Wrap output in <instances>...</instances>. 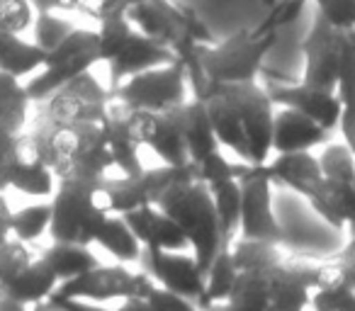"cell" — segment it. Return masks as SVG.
<instances>
[{
  "label": "cell",
  "instance_id": "obj_51",
  "mask_svg": "<svg viewBox=\"0 0 355 311\" xmlns=\"http://www.w3.org/2000/svg\"><path fill=\"white\" fill-rule=\"evenodd\" d=\"M338 129H340V136H343V143L355 156V109L353 112H340Z\"/></svg>",
  "mask_w": 355,
  "mask_h": 311
},
{
  "label": "cell",
  "instance_id": "obj_25",
  "mask_svg": "<svg viewBox=\"0 0 355 311\" xmlns=\"http://www.w3.org/2000/svg\"><path fill=\"white\" fill-rule=\"evenodd\" d=\"M56 287H59V277L51 270L49 263L40 256L30 263V267L6 292H0V296H10V299L20 301L25 306H35L42 304V301H49Z\"/></svg>",
  "mask_w": 355,
  "mask_h": 311
},
{
  "label": "cell",
  "instance_id": "obj_4",
  "mask_svg": "<svg viewBox=\"0 0 355 311\" xmlns=\"http://www.w3.org/2000/svg\"><path fill=\"white\" fill-rule=\"evenodd\" d=\"M124 15L144 37L173 49L175 56L195 44H214L205 22L190 8L173 0H139Z\"/></svg>",
  "mask_w": 355,
  "mask_h": 311
},
{
  "label": "cell",
  "instance_id": "obj_8",
  "mask_svg": "<svg viewBox=\"0 0 355 311\" xmlns=\"http://www.w3.org/2000/svg\"><path fill=\"white\" fill-rule=\"evenodd\" d=\"M110 100H117L134 109H148V112H163V109L185 103L188 75H185L183 61L175 59L173 64L132 75L110 90Z\"/></svg>",
  "mask_w": 355,
  "mask_h": 311
},
{
  "label": "cell",
  "instance_id": "obj_22",
  "mask_svg": "<svg viewBox=\"0 0 355 311\" xmlns=\"http://www.w3.org/2000/svg\"><path fill=\"white\" fill-rule=\"evenodd\" d=\"M329 136V129L292 107H282L272 119V151L275 153L311 151L314 146L326 143Z\"/></svg>",
  "mask_w": 355,
  "mask_h": 311
},
{
  "label": "cell",
  "instance_id": "obj_54",
  "mask_svg": "<svg viewBox=\"0 0 355 311\" xmlns=\"http://www.w3.org/2000/svg\"><path fill=\"white\" fill-rule=\"evenodd\" d=\"M348 233L350 236H355V183H353V209H350V217H348Z\"/></svg>",
  "mask_w": 355,
  "mask_h": 311
},
{
  "label": "cell",
  "instance_id": "obj_23",
  "mask_svg": "<svg viewBox=\"0 0 355 311\" xmlns=\"http://www.w3.org/2000/svg\"><path fill=\"white\" fill-rule=\"evenodd\" d=\"M180 124H183V136L188 143L190 163H200L214 151H219V139L214 134L212 119L202 100L193 98L180 105Z\"/></svg>",
  "mask_w": 355,
  "mask_h": 311
},
{
  "label": "cell",
  "instance_id": "obj_15",
  "mask_svg": "<svg viewBox=\"0 0 355 311\" xmlns=\"http://www.w3.org/2000/svg\"><path fill=\"white\" fill-rule=\"evenodd\" d=\"M266 93L270 95L272 105L277 107H292L297 112L311 117L316 124H321L324 129L334 132L340 122V112H343V105H340L338 95L329 93V90L311 88L306 83H266L263 85Z\"/></svg>",
  "mask_w": 355,
  "mask_h": 311
},
{
  "label": "cell",
  "instance_id": "obj_9",
  "mask_svg": "<svg viewBox=\"0 0 355 311\" xmlns=\"http://www.w3.org/2000/svg\"><path fill=\"white\" fill-rule=\"evenodd\" d=\"M239 185H241V231H239V238L280 246L285 241V231L272 212V180L263 173L261 166L239 161Z\"/></svg>",
  "mask_w": 355,
  "mask_h": 311
},
{
  "label": "cell",
  "instance_id": "obj_26",
  "mask_svg": "<svg viewBox=\"0 0 355 311\" xmlns=\"http://www.w3.org/2000/svg\"><path fill=\"white\" fill-rule=\"evenodd\" d=\"M46 51L35 42H25L20 35L0 32V71L25 78L37 69H44Z\"/></svg>",
  "mask_w": 355,
  "mask_h": 311
},
{
  "label": "cell",
  "instance_id": "obj_20",
  "mask_svg": "<svg viewBox=\"0 0 355 311\" xmlns=\"http://www.w3.org/2000/svg\"><path fill=\"white\" fill-rule=\"evenodd\" d=\"M178 56L173 49L168 46H161L158 42L148 39L144 37L141 32H134V37L127 42L122 51L114 56L112 61H107L110 66V88H117L119 83H124L127 78L137 73H144L148 69H158V66H166V64H173Z\"/></svg>",
  "mask_w": 355,
  "mask_h": 311
},
{
  "label": "cell",
  "instance_id": "obj_41",
  "mask_svg": "<svg viewBox=\"0 0 355 311\" xmlns=\"http://www.w3.org/2000/svg\"><path fill=\"white\" fill-rule=\"evenodd\" d=\"M314 3L316 15L324 17L334 30H355V0H309Z\"/></svg>",
  "mask_w": 355,
  "mask_h": 311
},
{
  "label": "cell",
  "instance_id": "obj_42",
  "mask_svg": "<svg viewBox=\"0 0 355 311\" xmlns=\"http://www.w3.org/2000/svg\"><path fill=\"white\" fill-rule=\"evenodd\" d=\"M195 166V175L198 180L207 185H217V183H224V180H232L236 178L239 180V161L232 163L222 156V151H214L212 156H207L205 161L200 163H193Z\"/></svg>",
  "mask_w": 355,
  "mask_h": 311
},
{
  "label": "cell",
  "instance_id": "obj_35",
  "mask_svg": "<svg viewBox=\"0 0 355 311\" xmlns=\"http://www.w3.org/2000/svg\"><path fill=\"white\" fill-rule=\"evenodd\" d=\"M51 224V202H37L12 212V236L17 241H35L44 231H49Z\"/></svg>",
  "mask_w": 355,
  "mask_h": 311
},
{
  "label": "cell",
  "instance_id": "obj_52",
  "mask_svg": "<svg viewBox=\"0 0 355 311\" xmlns=\"http://www.w3.org/2000/svg\"><path fill=\"white\" fill-rule=\"evenodd\" d=\"M117 311H151V309H148L146 299H141V296H129V299H122Z\"/></svg>",
  "mask_w": 355,
  "mask_h": 311
},
{
  "label": "cell",
  "instance_id": "obj_29",
  "mask_svg": "<svg viewBox=\"0 0 355 311\" xmlns=\"http://www.w3.org/2000/svg\"><path fill=\"white\" fill-rule=\"evenodd\" d=\"M314 290H348L355 292V236L329 260L316 263Z\"/></svg>",
  "mask_w": 355,
  "mask_h": 311
},
{
  "label": "cell",
  "instance_id": "obj_28",
  "mask_svg": "<svg viewBox=\"0 0 355 311\" xmlns=\"http://www.w3.org/2000/svg\"><path fill=\"white\" fill-rule=\"evenodd\" d=\"M46 263L51 265V270L56 272L59 282L73 280V277L88 272L90 267L98 265V258L93 256L90 246H80V243H69V241H54L44 253H42Z\"/></svg>",
  "mask_w": 355,
  "mask_h": 311
},
{
  "label": "cell",
  "instance_id": "obj_50",
  "mask_svg": "<svg viewBox=\"0 0 355 311\" xmlns=\"http://www.w3.org/2000/svg\"><path fill=\"white\" fill-rule=\"evenodd\" d=\"M49 304L61 311H110L98 306V301H88V299H56L49 301Z\"/></svg>",
  "mask_w": 355,
  "mask_h": 311
},
{
  "label": "cell",
  "instance_id": "obj_44",
  "mask_svg": "<svg viewBox=\"0 0 355 311\" xmlns=\"http://www.w3.org/2000/svg\"><path fill=\"white\" fill-rule=\"evenodd\" d=\"M17 170V134L0 124V193L10 190Z\"/></svg>",
  "mask_w": 355,
  "mask_h": 311
},
{
  "label": "cell",
  "instance_id": "obj_39",
  "mask_svg": "<svg viewBox=\"0 0 355 311\" xmlns=\"http://www.w3.org/2000/svg\"><path fill=\"white\" fill-rule=\"evenodd\" d=\"M321 170L326 178L355 183V156L345 143H329L319 156Z\"/></svg>",
  "mask_w": 355,
  "mask_h": 311
},
{
  "label": "cell",
  "instance_id": "obj_49",
  "mask_svg": "<svg viewBox=\"0 0 355 311\" xmlns=\"http://www.w3.org/2000/svg\"><path fill=\"white\" fill-rule=\"evenodd\" d=\"M12 236V209L6 199V193H0V246L10 241Z\"/></svg>",
  "mask_w": 355,
  "mask_h": 311
},
{
  "label": "cell",
  "instance_id": "obj_17",
  "mask_svg": "<svg viewBox=\"0 0 355 311\" xmlns=\"http://www.w3.org/2000/svg\"><path fill=\"white\" fill-rule=\"evenodd\" d=\"M127 226L134 231L144 248H161V251H190V241L180 224L173 222L166 212L156 207V204H144L132 212L122 214Z\"/></svg>",
  "mask_w": 355,
  "mask_h": 311
},
{
  "label": "cell",
  "instance_id": "obj_21",
  "mask_svg": "<svg viewBox=\"0 0 355 311\" xmlns=\"http://www.w3.org/2000/svg\"><path fill=\"white\" fill-rule=\"evenodd\" d=\"M261 170L277 185L295 190L302 197H309L316 190V185L324 178L319 156L311 151H292V153H277L275 159H268L261 163Z\"/></svg>",
  "mask_w": 355,
  "mask_h": 311
},
{
  "label": "cell",
  "instance_id": "obj_27",
  "mask_svg": "<svg viewBox=\"0 0 355 311\" xmlns=\"http://www.w3.org/2000/svg\"><path fill=\"white\" fill-rule=\"evenodd\" d=\"M209 190H212L219 219V233H222L219 246H232L239 238V231H241V185H239L236 178H232L224 180V183L209 185Z\"/></svg>",
  "mask_w": 355,
  "mask_h": 311
},
{
  "label": "cell",
  "instance_id": "obj_3",
  "mask_svg": "<svg viewBox=\"0 0 355 311\" xmlns=\"http://www.w3.org/2000/svg\"><path fill=\"white\" fill-rule=\"evenodd\" d=\"M103 178L85 173H64L56 178V193L51 197V241H69L90 246L95 243L103 222L110 217L95 204V188Z\"/></svg>",
  "mask_w": 355,
  "mask_h": 311
},
{
  "label": "cell",
  "instance_id": "obj_32",
  "mask_svg": "<svg viewBox=\"0 0 355 311\" xmlns=\"http://www.w3.org/2000/svg\"><path fill=\"white\" fill-rule=\"evenodd\" d=\"M234 246V243H232ZM232 246H219L217 256L212 258L209 267L205 270V294L200 299V311H205L209 304L224 301L232 292L236 267H234V251Z\"/></svg>",
  "mask_w": 355,
  "mask_h": 311
},
{
  "label": "cell",
  "instance_id": "obj_53",
  "mask_svg": "<svg viewBox=\"0 0 355 311\" xmlns=\"http://www.w3.org/2000/svg\"><path fill=\"white\" fill-rule=\"evenodd\" d=\"M0 311H30V306L10 299V296H0Z\"/></svg>",
  "mask_w": 355,
  "mask_h": 311
},
{
  "label": "cell",
  "instance_id": "obj_14",
  "mask_svg": "<svg viewBox=\"0 0 355 311\" xmlns=\"http://www.w3.org/2000/svg\"><path fill=\"white\" fill-rule=\"evenodd\" d=\"M340 46H343V32L334 30L324 17L314 15V25L306 32L302 54H304V75L302 83L311 88L336 93L338 85V66H340Z\"/></svg>",
  "mask_w": 355,
  "mask_h": 311
},
{
  "label": "cell",
  "instance_id": "obj_13",
  "mask_svg": "<svg viewBox=\"0 0 355 311\" xmlns=\"http://www.w3.org/2000/svg\"><path fill=\"white\" fill-rule=\"evenodd\" d=\"M232 95L239 105L243 132L248 139L251 163L261 166L270 159L272 153V119H275V105L263 85L253 83H229Z\"/></svg>",
  "mask_w": 355,
  "mask_h": 311
},
{
  "label": "cell",
  "instance_id": "obj_16",
  "mask_svg": "<svg viewBox=\"0 0 355 311\" xmlns=\"http://www.w3.org/2000/svg\"><path fill=\"white\" fill-rule=\"evenodd\" d=\"M207 114L212 119L214 134L219 139V146H227L236 153V159L243 163H251V151H248V139L243 132L239 105L232 95L229 83H212L207 95L202 98Z\"/></svg>",
  "mask_w": 355,
  "mask_h": 311
},
{
  "label": "cell",
  "instance_id": "obj_2",
  "mask_svg": "<svg viewBox=\"0 0 355 311\" xmlns=\"http://www.w3.org/2000/svg\"><path fill=\"white\" fill-rule=\"evenodd\" d=\"M156 207L166 212L173 222L180 224L190 241V251L198 258L200 267L207 270L212 258L217 256L222 233H219L217 207H214L212 190L198 178H185L168 188L156 199Z\"/></svg>",
  "mask_w": 355,
  "mask_h": 311
},
{
  "label": "cell",
  "instance_id": "obj_12",
  "mask_svg": "<svg viewBox=\"0 0 355 311\" xmlns=\"http://www.w3.org/2000/svg\"><path fill=\"white\" fill-rule=\"evenodd\" d=\"M107 146L112 153L114 168L122 175L144 173L139 161V148L144 146V127H146V109H134L117 100H110L107 114L103 119Z\"/></svg>",
  "mask_w": 355,
  "mask_h": 311
},
{
  "label": "cell",
  "instance_id": "obj_37",
  "mask_svg": "<svg viewBox=\"0 0 355 311\" xmlns=\"http://www.w3.org/2000/svg\"><path fill=\"white\" fill-rule=\"evenodd\" d=\"M35 260L30 253V248L25 246V241L10 238L0 246V292H6L22 272L30 267V263Z\"/></svg>",
  "mask_w": 355,
  "mask_h": 311
},
{
  "label": "cell",
  "instance_id": "obj_10",
  "mask_svg": "<svg viewBox=\"0 0 355 311\" xmlns=\"http://www.w3.org/2000/svg\"><path fill=\"white\" fill-rule=\"evenodd\" d=\"M110 107V90L100 85L90 71L76 75L66 85L49 95L42 105V112L54 122H103Z\"/></svg>",
  "mask_w": 355,
  "mask_h": 311
},
{
  "label": "cell",
  "instance_id": "obj_6",
  "mask_svg": "<svg viewBox=\"0 0 355 311\" xmlns=\"http://www.w3.org/2000/svg\"><path fill=\"white\" fill-rule=\"evenodd\" d=\"M100 61H103V51H100L98 30L76 27L56 49L46 54L44 71L27 83L32 103H44L54 90L73 80L76 75L90 71Z\"/></svg>",
  "mask_w": 355,
  "mask_h": 311
},
{
  "label": "cell",
  "instance_id": "obj_46",
  "mask_svg": "<svg viewBox=\"0 0 355 311\" xmlns=\"http://www.w3.org/2000/svg\"><path fill=\"white\" fill-rule=\"evenodd\" d=\"M146 304L151 311H200V306L193 299H188L183 294H175V292L158 285L146 296Z\"/></svg>",
  "mask_w": 355,
  "mask_h": 311
},
{
  "label": "cell",
  "instance_id": "obj_31",
  "mask_svg": "<svg viewBox=\"0 0 355 311\" xmlns=\"http://www.w3.org/2000/svg\"><path fill=\"white\" fill-rule=\"evenodd\" d=\"M95 243L105 248L119 263H137L144 248L132 229L127 226V222L122 219V214H110L105 219L98 236H95Z\"/></svg>",
  "mask_w": 355,
  "mask_h": 311
},
{
  "label": "cell",
  "instance_id": "obj_1",
  "mask_svg": "<svg viewBox=\"0 0 355 311\" xmlns=\"http://www.w3.org/2000/svg\"><path fill=\"white\" fill-rule=\"evenodd\" d=\"M232 251L236 267L232 292L224 301L209 304L205 311H268L277 290V267L282 260L280 246L236 238Z\"/></svg>",
  "mask_w": 355,
  "mask_h": 311
},
{
  "label": "cell",
  "instance_id": "obj_24",
  "mask_svg": "<svg viewBox=\"0 0 355 311\" xmlns=\"http://www.w3.org/2000/svg\"><path fill=\"white\" fill-rule=\"evenodd\" d=\"M95 204L103 209L105 214H127L137 207H144L148 202L146 188H144V178L139 175H122L119 178H110L105 175L95 188Z\"/></svg>",
  "mask_w": 355,
  "mask_h": 311
},
{
  "label": "cell",
  "instance_id": "obj_18",
  "mask_svg": "<svg viewBox=\"0 0 355 311\" xmlns=\"http://www.w3.org/2000/svg\"><path fill=\"white\" fill-rule=\"evenodd\" d=\"M183 105V103H180ZM180 105L163 112H148L144 127V146H148L168 166H188L190 153L180 124Z\"/></svg>",
  "mask_w": 355,
  "mask_h": 311
},
{
  "label": "cell",
  "instance_id": "obj_48",
  "mask_svg": "<svg viewBox=\"0 0 355 311\" xmlns=\"http://www.w3.org/2000/svg\"><path fill=\"white\" fill-rule=\"evenodd\" d=\"M37 12H61V10H78L80 0H30Z\"/></svg>",
  "mask_w": 355,
  "mask_h": 311
},
{
  "label": "cell",
  "instance_id": "obj_5",
  "mask_svg": "<svg viewBox=\"0 0 355 311\" xmlns=\"http://www.w3.org/2000/svg\"><path fill=\"white\" fill-rule=\"evenodd\" d=\"M275 42V37H256L246 27L219 44H198L195 54L209 83H253Z\"/></svg>",
  "mask_w": 355,
  "mask_h": 311
},
{
  "label": "cell",
  "instance_id": "obj_11",
  "mask_svg": "<svg viewBox=\"0 0 355 311\" xmlns=\"http://www.w3.org/2000/svg\"><path fill=\"white\" fill-rule=\"evenodd\" d=\"M139 267L156 282L158 287L183 294L200 304L205 294V270L193 253L161 251V248H141Z\"/></svg>",
  "mask_w": 355,
  "mask_h": 311
},
{
  "label": "cell",
  "instance_id": "obj_45",
  "mask_svg": "<svg viewBox=\"0 0 355 311\" xmlns=\"http://www.w3.org/2000/svg\"><path fill=\"white\" fill-rule=\"evenodd\" d=\"M314 311H355V292L348 290H314L311 292Z\"/></svg>",
  "mask_w": 355,
  "mask_h": 311
},
{
  "label": "cell",
  "instance_id": "obj_40",
  "mask_svg": "<svg viewBox=\"0 0 355 311\" xmlns=\"http://www.w3.org/2000/svg\"><path fill=\"white\" fill-rule=\"evenodd\" d=\"M73 30H76L73 22L64 20L59 12H37L35 44H40L42 49L49 54V51L56 49V46H59Z\"/></svg>",
  "mask_w": 355,
  "mask_h": 311
},
{
  "label": "cell",
  "instance_id": "obj_7",
  "mask_svg": "<svg viewBox=\"0 0 355 311\" xmlns=\"http://www.w3.org/2000/svg\"><path fill=\"white\" fill-rule=\"evenodd\" d=\"M156 282L144 270L134 272L124 263L119 265H103L98 263L88 272L73 277V280L59 282L49 301L56 299H88V301H110V299H129L141 296L146 299Z\"/></svg>",
  "mask_w": 355,
  "mask_h": 311
},
{
  "label": "cell",
  "instance_id": "obj_36",
  "mask_svg": "<svg viewBox=\"0 0 355 311\" xmlns=\"http://www.w3.org/2000/svg\"><path fill=\"white\" fill-rule=\"evenodd\" d=\"M336 95H338L340 105H343V112H353L355 109V30L343 32Z\"/></svg>",
  "mask_w": 355,
  "mask_h": 311
},
{
  "label": "cell",
  "instance_id": "obj_47",
  "mask_svg": "<svg viewBox=\"0 0 355 311\" xmlns=\"http://www.w3.org/2000/svg\"><path fill=\"white\" fill-rule=\"evenodd\" d=\"M134 3H139V0H80L78 10L100 22L107 20V17L124 15L129 10V6H134Z\"/></svg>",
  "mask_w": 355,
  "mask_h": 311
},
{
  "label": "cell",
  "instance_id": "obj_33",
  "mask_svg": "<svg viewBox=\"0 0 355 311\" xmlns=\"http://www.w3.org/2000/svg\"><path fill=\"white\" fill-rule=\"evenodd\" d=\"M10 188L22 195H30V197H54L56 175L44 161L37 159L32 163L17 166Z\"/></svg>",
  "mask_w": 355,
  "mask_h": 311
},
{
  "label": "cell",
  "instance_id": "obj_34",
  "mask_svg": "<svg viewBox=\"0 0 355 311\" xmlns=\"http://www.w3.org/2000/svg\"><path fill=\"white\" fill-rule=\"evenodd\" d=\"M306 3L309 0H275L270 8H266V17L258 25H253L251 32L256 37H275L277 39L282 35V30H287L302 15Z\"/></svg>",
  "mask_w": 355,
  "mask_h": 311
},
{
  "label": "cell",
  "instance_id": "obj_43",
  "mask_svg": "<svg viewBox=\"0 0 355 311\" xmlns=\"http://www.w3.org/2000/svg\"><path fill=\"white\" fill-rule=\"evenodd\" d=\"M32 25L30 0H0V32L22 35Z\"/></svg>",
  "mask_w": 355,
  "mask_h": 311
},
{
  "label": "cell",
  "instance_id": "obj_38",
  "mask_svg": "<svg viewBox=\"0 0 355 311\" xmlns=\"http://www.w3.org/2000/svg\"><path fill=\"white\" fill-rule=\"evenodd\" d=\"M134 32H137V27L127 20V15L100 20L98 35H100V51H103V61H112L114 56L127 46V42L134 37Z\"/></svg>",
  "mask_w": 355,
  "mask_h": 311
},
{
  "label": "cell",
  "instance_id": "obj_19",
  "mask_svg": "<svg viewBox=\"0 0 355 311\" xmlns=\"http://www.w3.org/2000/svg\"><path fill=\"white\" fill-rule=\"evenodd\" d=\"M316 265L304 258L282 253L277 267V290L268 311H306L314 292Z\"/></svg>",
  "mask_w": 355,
  "mask_h": 311
},
{
  "label": "cell",
  "instance_id": "obj_30",
  "mask_svg": "<svg viewBox=\"0 0 355 311\" xmlns=\"http://www.w3.org/2000/svg\"><path fill=\"white\" fill-rule=\"evenodd\" d=\"M32 98L27 93V85L20 78L0 71V124L10 132H22L30 119Z\"/></svg>",
  "mask_w": 355,
  "mask_h": 311
}]
</instances>
